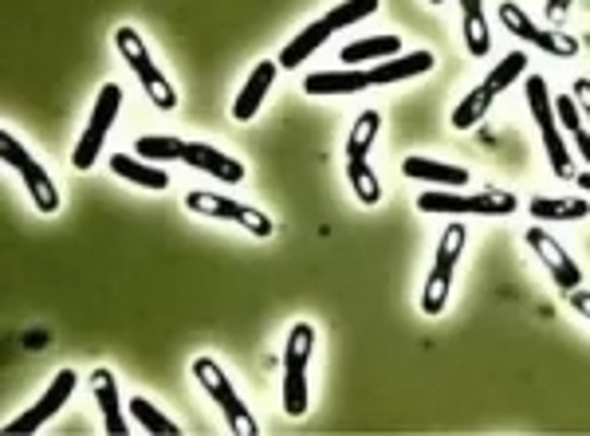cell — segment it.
<instances>
[{
    "label": "cell",
    "instance_id": "cell-1",
    "mask_svg": "<svg viewBox=\"0 0 590 436\" xmlns=\"http://www.w3.org/2000/svg\"><path fill=\"white\" fill-rule=\"evenodd\" d=\"M417 209L434 216H512L520 209L516 193L508 189H480V193H452V189H426L417 197Z\"/></svg>",
    "mask_w": 590,
    "mask_h": 436
},
{
    "label": "cell",
    "instance_id": "cell-2",
    "mask_svg": "<svg viewBox=\"0 0 590 436\" xmlns=\"http://www.w3.org/2000/svg\"><path fill=\"white\" fill-rule=\"evenodd\" d=\"M114 48H119V55L126 63H131V71L139 75L142 91H146V99L157 107V111H174L177 107V91L174 83L162 75V68H157L154 60H150V48L146 40H142V32H134V28H114Z\"/></svg>",
    "mask_w": 590,
    "mask_h": 436
},
{
    "label": "cell",
    "instance_id": "cell-3",
    "mask_svg": "<svg viewBox=\"0 0 590 436\" xmlns=\"http://www.w3.org/2000/svg\"><path fill=\"white\" fill-rule=\"evenodd\" d=\"M465 244H469V232H465V224L452 221L449 229L441 232V244H437V256H434V267H429V280H426V291H421V315H441L445 303H449V287H452V275H457V264H460V252H465Z\"/></svg>",
    "mask_w": 590,
    "mask_h": 436
},
{
    "label": "cell",
    "instance_id": "cell-4",
    "mask_svg": "<svg viewBox=\"0 0 590 436\" xmlns=\"http://www.w3.org/2000/svg\"><path fill=\"white\" fill-rule=\"evenodd\" d=\"M523 94H528V111H531V119H536V126H539V138H543L547 165H551V173H556L559 181L571 178V154H567L563 134H559L556 99L547 94V79L543 75H528V87H523Z\"/></svg>",
    "mask_w": 590,
    "mask_h": 436
},
{
    "label": "cell",
    "instance_id": "cell-5",
    "mask_svg": "<svg viewBox=\"0 0 590 436\" xmlns=\"http://www.w3.org/2000/svg\"><path fill=\"white\" fill-rule=\"evenodd\" d=\"M315 351V326L295 323L287 331L284 346V413L287 417H304L307 413V362Z\"/></svg>",
    "mask_w": 590,
    "mask_h": 436
},
{
    "label": "cell",
    "instance_id": "cell-6",
    "mask_svg": "<svg viewBox=\"0 0 590 436\" xmlns=\"http://www.w3.org/2000/svg\"><path fill=\"white\" fill-rule=\"evenodd\" d=\"M193 377H197L201 389L213 397V405L225 413L228 428H233L236 436H256V433H261V425L252 420V413H248V405H244V397L236 394V385L228 382V374L217 366V362H213V358H193Z\"/></svg>",
    "mask_w": 590,
    "mask_h": 436
},
{
    "label": "cell",
    "instance_id": "cell-7",
    "mask_svg": "<svg viewBox=\"0 0 590 436\" xmlns=\"http://www.w3.org/2000/svg\"><path fill=\"white\" fill-rule=\"evenodd\" d=\"M122 94H126V91H122L119 83H106L103 91H99L95 107H91L88 130H83V138H79L75 154H71V165H75V170H91V165L99 162V154H103L106 134H111V126H114V122H119Z\"/></svg>",
    "mask_w": 590,
    "mask_h": 436
},
{
    "label": "cell",
    "instance_id": "cell-8",
    "mask_svg": "<svg viewBox=\"0 0 590 436\" xmlns=\"http://www.w3.org/2000/svg\"><path fill=\"white\" fill-rule=\"evenodd\" d=\"M0 154H4V162H9L20 178H24L28 197H32V205L40 209V213H55V209H60V189H55L52 173H48L44 165L28 154L24 145L17 142V134H12V130H0Z\"/></svg>",
    "mask_w": 590,
    "mask_h": 436
},
{
    "label": "cell",
    "instance_id": "cell-9",
    "mask_svg": "<svg viewBox=\"0 0 590 436\" xmlns=\"http://www.w3.org/2000/svg\"><path fill=\"white\" fill-rule=\"evenodd\" d=\"M185 209H190V213L208 216V221H233V224H241V229H248L252 236H261V240H268L272 232H276V221H272L268 213H261V209H252V205H241V201L225 197V193L193 189L190 197H185Z\"/></svg>",
    "mask_w": 590,
    "mask_h": 436
},
{
    "label": "cell",
    "instance_id": "cell-10",
    "mask_svg": "<svg viewBox=\"0 0 590 436\" xmlns=\"http://www.w3.org/2000/svg\"><path fill=\"white\" fill-rule=\"evenodd\" d=\"M496 17H500V24L508 28L516 40H528L531 48H539V52L563 55V60L579 55V40H571L567 32H547V28H539L536 20H531L528 12L520 9V4H512V0H503L500 9H496Z\"/></svg>",
    "mask_w": 590,
    "mask_h": 436
},
{
    "label": "cell",
    "instance_id": "cell-11",
    "mask_svg": "<svg viewBox=\"0 0 590 436\" xmlns=\"http://www.w3.org/2000/svg\"><path fill=\"white\" fill-rule=\"evenodd\" d=\"M75 385H79V374H75V369H60V374H55L52 382H48L44 394L35 397L32 409H24L17 420H9V425H4V433H12V436H20V433H24V436H28V433H40V428H44L48 420H52L55 413H60L63 405L71 402Z\"/></svg>",
    "mask_w": 590,
    "mask_h": 436
},
{
    "label": "cell",
    "instance_id": "cell-12",
    "mask_svg": "<svg viewBox=\"0 0 590 436\" xmlns=\"http://www.w3.org/2000/svg\"><path fill=\"white\" fill-rule=\"evenodd\" d=\"M523 244H528V249L536 252L539 264L547 267V275L556 280V287H559V291H567V295H571V291L582 283V267L574 264L571 252H567L563 244H559V240L551 236V232H547V229H539V224H536V229H528Z\"/></svg>",
    "mask_w": 590,
    "mask_h": 436
},
{
    "label": "cell",
    "instance_id": "cell-13",
    "mask_svg": "<svg viewBox=\"0 0 590 436\" xmlns=\"http://www.w3.org/2000/svg\"><path fill=\"white\" fill-rule=\"evenodd\" d=\"M185 165H193V170L208 173V178H217L225 181V185H241L244 181V165L236 162V158L221 154L217 145H208V142H190L185 145Z\"/></svg>",
    "mask_w": 590,
    "mask_h": 436
},
{
    "label": "cell",
    "instance_id": "cell-14",
    "mask_svg": "<svg viewBox=\"0 0 590 436\" xmlns=\"http://www.w3.org/2000/svg\"><path fill=\"white\" fill-rule=\"evenodd\" d=\"M276 60H261L256 68H252V75L244 79L241 94H236V103H233V119L236 122H248L256 119V111L264 107V94L272 91V83H276Z\"/></svg>",
    "mask_w": 590,
    "mask_h": 436
},
{
    "label": "cell",
    "instance_id": "cell-15",
    "mask_svg": "<svg viewBox=\"0 0 590 436\" xmlns=\"http://www.w3.org/2000/svg\"><path fill=\"white\" fill-rule=\"evenodd\" d=\"M91 394H95L99 409H103V428L111 436H126L131 433V425H126V417H122V402H119V377L111 374V369L99 366L95 374H91Z\"/></svg>",
    "mask_w": 590,
    "mask_h": 436
},
{
    "label": "cell",
    "instance_id": "cell-16",
    "mask_svg": "<svg viewBox=\"0 0 590 436\" xmlns=\"http://www.w3.org/2000/svg\"><path fill=\"white\" fill-rule=\"evenodd\" d=\"M401 173H406L409 181H429V185H441V189L469 185V170H465V165L437 162V158H406V162H401Z\"/></svg>",
    "mask_w": 590,
    "mask_h": 436
},
{
    "label": "cell",
    "instance_id": "cell-17",
    "mask_svg": "<svg viewBox=\"0 0 590 436\" xmlns=\"http://www.w3.org/2000/svg\"><path fill=\"white\" fill-rule=\"evenodd\" d=\"M434 52H406L394 55V60H383L378 68H370V87H386V83H401V79L426 75L434 71Z\"/></svg>",
    "mask_w": 590,
    "mask_h": 436
},
{
    "label": "cell",
    "instance_id": "cell-18",
    "mask_svg": "<svg viewBox=\"0 0 590 436\" xmlns=\"http://www.w3.org/2000/svg\"><path fill=\"white\" fill-rule=\"evenodd\" d=\"M457 4H460V32H465V48H469V55L485 60L488 48H492V28H488L485 4H480V0H457Z\"/></svg>",
    "mask_w": 590,
    "mask_h": 436
},
{
    "label": "cell",
    "instance_id": "cell-19",
    "mask_svg": "<svg viewBox=\"0 0 590 436\" xmlns=\"http://www.w3.org/2000/svg\"><path fill=\"white\" fill-rule=\"evenodd\" d=\"M327 40H330V24H327V20H315V24H307L304 32H299L292 43H287L284 52H279V60H276V63H279V68H284V71L304 68V63L312 60V55L319 52V48H323V43H327Z\"/></svg>",
    "mask_w": 590,
    "mask_h": 436
},
{
    "label": "cell",
    "instance_id": "cell-20",
    "mask_svg": "<svg viewBox=\"0 0 590 436\" xmlns=\"http://www.w3.org/2000/svg\"><path fill=\"white\" fill-rule=\"evenodd\" d=\"M370 87V71L363 68H347V71H319V75L304 79L307 94H358Z\"/></svg>",
    "mask_w": 590,
    "mask_h": 436
},
{
    "label": "cell",
    "instance_id": "cell-21",
    "mask_svg": "<svg viewBox=\"0 0 590 436\" xmlns=\"http://www.w3.org/2000/svg\"><path fill=\"white\" fill-rule=\"evenodd\" d=\"M111 173L122 181H134V185L150 189V193H162V189H170V173L157 170V165H146L142 158H131V154H114L111 158Z\"/></svg>",
    "mask_w": 590,
    "mask_h": 436
},
{
    "label": "cell",
    "instance_id": "cell-22",
    "mask_svg": "<svg viewBox=\"0 0 590 436\" xmlns=\"http://www.w3.org/2000/svg\"><path fill=\"white\" fill-rule=\"evenodd\" d=\"M394 55H401V40L394 32H386V36H370V40H355L350 48H343L339 60L343 63H383V60H394Z\"/></svg>",
    "mask_w": 590,
    "mask_h": 436
},
{
    "label": "cell",
    "instance_id": "cell-23",
    "mask_svg": "<svg viewBox=\"0 0 590 436\" xmlns=\"http://www.w3.org/2000/svg\"><path fill=\"white\" fill-rule=\"evenodd\" d=\"M528 209L536 221H587L590 216L587 197H536Z\"/></svg>",
    "mask_w": 590,
    "mask_h": 436
},
{
    "label": "cell",
    "instance_id": "cell-24",
    "mask_svg": "<svg viewBox=\"0 0 590 436\" xmlns=\"http://www.w3.org/2000/svg\"><path fill=\"white\" fill-rule=\"evenodd\" d=\"M347 181L355 189V197L363 205H378L383 201V185H378V173L370 170L366 158H347Z\"/></svg>",
    "mask_w": 590,
    "mask_h": 436
},
{
    "label": "cell",
    "instance_id": "cell-25",
    "mask_svg": "<svg viewBox=\"0 0 590 436\" xmlns=\"http://www.w3.org/2000/svg\"><path fill=\"white\" fill-rule=\"evenodd\" d=\"M185 145L182 138H170V134H146L134 142V154L150 158V162H182L185 158Z\"/></svg>",
    "mask_w": 590,
    "mask_h": 436
},
{
    "label": "cell",
    "instance_id": "cell-26",
    "mask_svg": "<svg viewBox=\"0 0 590 436\" xmlns=\"http://www.w3.org/2000/svg\"><path fill=\"white\" fill-rule=\"evenodd\" d=\"M492 99H496V94L488 91L485 83H480V87H472V91L465 94V99H460V103H457V111H452V126H457V130L477 126V122L488 114V107H492Z\"/></svg>",
    "mask_w": 590,
    "mask_h": 436
},
{
    "label": "cell",
    "instance_id": "cell-27",
    "mask_svg": "<svg viewBox=\"0 0 590 436\" xmlns=\"http://www.w3.org/2000/svg\"><path fill=\"white\" fill-rule=\"evenodd\" d=\"M378 126H383V114H378V111L358 114L355 126H350V138H347V158H366V154H370L374 138H378Z\"/></svg>",
    "mask_w": 590,
    "mask_h": 436
},
{
    "label": "cell",
    "instance_id": "cell-28",
    "mask_svg": "<svg viewBox=\"0 0 590 436\" xmlns=\"http://www.w3.org/2000/svg\"><path fill=\"white\" fill-rule=\"evenodd\" d=\"M378 4L383 0H339L335 9L327 12V24H330V32H343V28H350V24H358V20H366V17H374L378 12Z\"/></svg>",
    "mask_w": 590,
    "mask_h": 436
},
{
    "label": "cell",
    "instance_id": "cell-29",
    "mask_svg": "<svg viewBox=\"0 0 590 436\" xmlns=\"http://www.w3.org/2000/svg\"><path fill=\"white\" fill-rule=\"evenodd\" d=\"M523 71H528V55H523V52H508L500 63H496L492 71H488L485 87H488L492 94H500V91H508V87H512L516 79L523 75Z\"/></svg>",
    "mask_w": 590,
    "mask_h": 436
},
{
    "label": "cell",
    "instance_id": "cell-30",
    "mask_svg": "<svg viewBox=\"0 0 590 436\" xmlns=\"http://www.w3.org/2000/svg\"><path fill=\"white\" fill-rule=\"evenodd\" d=\"M131 413H134V420L146 428V433H157V436H177V433H182V425H177V420H170V417H162V413H157L146 397H134Z\"/></svg>",
    "mask_w": 590,
    "mask_h": 436
},
{
    "label": "cell",
    "instance_id": "cell-31",
    "mask_svg": "<svg viewBox=\"0 0 590 436\" xmlns=\"http://www.w3.org/2000/svg\"><path fill=\"white\" fill-rule=\"evenodd\" d=\"M571 91H574V103H579V111L590 119V79H574Z\"/></svg>",
    "mask_w": 590,
    "mask_h": 436
},
{
    "label": "cell",
    "instance_id": "cell-32",
    "mask_svg": "<svg viewBox=\"0 0 590 436\" xmlns=\"http://www.w3.org/2000/svg\"><path fill=\"white\" fill-rule=\"evenodd\" d=\"M571 4H574V0H547V20H551V24H559V20L571 12Z\"/></svg>",
    "mask_w": 590,
    "mask_h": 436
},
{
    "label": "cell",
    "instance_id": "cell-33",
    "mask_svg": "<svg viewBox=\"0 0 590 436\" xmlns=\"http://www.w3.org/2000/svg\"><path fill=\"white\" fill-rule=\"evenodd\" d=\"M571 307H574V315H582L590 323V291H579L574 287L571 291Z\"/></svg>",
    "mask_w": 590,
    "mask_h": 436
},
{
    "label": "cell",
    "instance_id": "cell-34",
    "mask_svg": "<svg viewBox=\"0 0 590 436\" xmlns=\"http://www.w3.org/2000/svg\"><path fill=\"white\" fill-rule=\"evenodd\" d=\"M574 185L587 189V193H590V170H587V173H579V178H574Z\"/></svg>",
    "mask_w": 590,
    "mask_h": 436
},
{
    "label": "cell",
    "instance_id": "cell-35",
    "mask_svg": "<svg viewBox=\"0 0 590 436\" xmlns=\"http://www.w3.org/2000/svg\"><path fill=\"white\" fill-rule=\"evenodd\" d=\"M429 4H434V9H437V4H441V0H429Z\"/></svg>",
    "mask_w": 590,
    "mask_h": 436
}]
</instances>
